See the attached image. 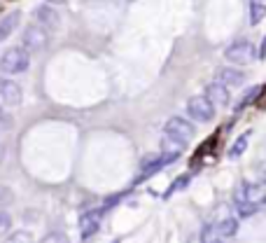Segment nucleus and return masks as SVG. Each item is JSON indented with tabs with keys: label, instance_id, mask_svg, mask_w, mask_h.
<instances>
[{
	"label": "nucleus",
	"instance_id": "nucleus-3",
	"mask_svg": "<svg viewBox=\"0 0 266 243\" xmlns=\"http://www.w3.org/2000/svg\"><path fill=\"white\" fill-rule=\"evenodd\" d=\"M254 47L245 40H238V42H231L229 47L224 49V59L231 63V66H247L254 61Z\"/></svg>",
	"mask_w": 266,
	"mask_h": 243
},
{
	"label": "nucleus",
	"instance_id": "nucleus-25",
	"mask_svg": "<svg viewBox=\"0 0 266 243\" xmlns=\"http://www.w3.org/2000/svg\"><path fill=\"white\" fill-rule=\"evenodd\" d=\"M5 84H7V80L3 77V75H0V94H3V89H5Z\"/></svg>",
	"mask_w": 266,
	"mask_h": 243
},
{
	"label": "nucleus",
	"instance_id": "nucleus-1",
	"mask_svg": "<svg viewBox=\"0 0 266 243\" xmlns=\"http://www.w3.org/2000/svg\"><path fill=\"white\" fill-rule=\"evenodd\" d=\"M28 66H31V52L26 47H12L0 56V73L5 75L26 73Z\"/></svg>",
	"mask_w": 266,
	"mask_h": 243
},
{
	"label": "nucleus",
	"instance_id": "nucleus-20",
	"mask_svg": "<svg viewBox=\"0 0 266 243\" xmlns=\"http://www.w3.org/2000/svg\"><path fill=\"white\" fill-rule=\"evenodd\" d=\"M259 91H261V87H252V91H247L243 98H240V103H238V110H243L247 105V103H252L257 96H259Z\"/></svg>",
	"mask_w": 266,
	"mask_h": 243
},
{
	"label": "nucleus",
	"instance_id": "nucleus-21",
	"mask_svg": "<svg viewBox=\"0 0 266 243\" xmlns=\"http://www.w3.org/2000/svg\"><path fill=\"white\" fill-rule=\"evenodd\" d=\"M10 227H12V217L7 215L5 210H0V236H3V234H7V231H10Z\"/></svg>",
	"mask_w": 266,
	"mask_h": 243
},
{
	"label": "nucleus",
	"instance_id": "nucleus-23",
	"mask_svg": "<svg viewBox=\"0 0 266 243\" xmlns=\"http://www.w3.org/2000/svg\"><path fill=\"white\" fill-rule=\"evenodd\" d=\"M259 178H261V182H266V164L259 166Z\"/></svg>",
	"mask_w": 266,
	"mask_h": 243
},
{
	"label": "nucleus",
	"instance_id": "nucleus-12",
	"mask_svg": "<svg viewBox=\"0 0 266 243\" xmlns=\"http://www.w3.org/2000/svg\"><path fill=\"white\" fill-rule=\"evenodd\" d=\"M0 98H3V103H7V105H19V103H21V87L7 80V84H5V89H3Z\"/></svg>",
	"mask_w": 266,
	"mask_h": 243
},
{
	"label": "nucleus",
	"instance_id": "nucleus-27",
	"mask_svg": "<svg viewBox=\"0 0 266 243\" xmlns=\"http://www.w3.org/2000/svg\"><path fill=\"white\" fill-rule=\"evenodd\" d=\"M250 5H257V3H266V0H247Z\"/></svg>",
	"mask_w": 266,
	"mask_h": 243
},
{
	"label": "nucleus",
	"instance_id": "nucleus-15",
	"mask_svg": "<svg viewBox=\"0 0 266 243\" xmlns=\"http://www.w3.org/2000/svg\"><path fill=\"white\" fill-rule=\"evenodd\" d=\"M250 136H252V131H245V134H240L238 138H236V143H233L231 150H229V157H231V159H236V157H240L245 152L247 143H250Z\"/></svg>",
	"mask_w": 266,
	"mask_h": 243
},
{
	"label": "nucleus",
	"instance_id": "nucleus-28",
	"mask_svg": "<svg viewBox=\"0 0 266 243\" xmlns=\"http://www.w3.org/2000/svg\"><path fill=\"white\" fill-rule=\"evenodd\" d=\"M0 117H3V108H0Z\"/></svg>",
	"mask_w": 266,
	"mask_h": 243
},
{
	"label": "nucleus",
	"instance_id": "nucleus-22",
	"mask_svg": "<svg viewBox=\"0 0 266 243\" xmlns=\"http://www.w3.org/2000/svg\"><path fill=\"white\" fill-rule=\"evenodd\" d=\"M7 243H31V236H28L26 231H17L12 236L7 238Z\"/></svg>",
	"mask_w": 266,
	"mask_h": 243
},
{
	"label": "nucleus",
	"instance_id": "nucleus-5",
	"mask_svg": "<svg viewBox=\"0 0 266 243\" xmlns=\"http://www.w3.org/2000/svg\"><path fill=\"white\" fill-rule=\"evenodd\" d=\"M164 134L171 136V138H177V141H182V143H189L194 138V134H196V127L191 122H187L184 117H171V119L166 122Z\"/></svg>",
	"mask_w": 266,
	"mask_h": 243
},
{
	"label": "nucleus",
	"instance_id": "nucleus-8",
	"mask_svg": "<svg viewBox=\"0 0 266 243\" xmlns=\"http://www.w3.org/2000/svg\"><path fill=\"white\" fill-rule=\"evenodd\" d=\"M33 17L45 31H56L61 26V19H59V12L54 10V5H38Z\"/></svg>",
	"mask_w": 266,
	"mask_h": 243
},
{
	"label": "nucleus",
	"instance_id": "nucleus-6",
	"mask_svg": "<svg viewBox=\"0 0 266 243\" xmlns=\"http://www.w3.org/2000/svg\"><path fill=\"white\" fill-rule=\"evenodd\" d=\"M236 201H247L257 206V208L266 206V182H261V185H240Z\"/></svg>",
	"mask_w": 266,
	"mask_h": 243
},
{
	"label": "nucleus",
	"instance_id": "nucleus-2",
	"mask_svg": "<svg viewBox=\"0 0 266 243\" xmlns=\"http://www.w3.org/2000/svg\"><path fill=\"white\" fill-rule=\"evenodd\" d=\"M47 42H49V31H45L40 24H31L21 33V47H26L28 52H35V54L47 47Z\"/></svg>",
	"mask_w": 266,
	"mask_h": 243
},
{
	"label": "nucleus",
	"instance_id": "nucleus-14",
	"mask_svg": "<svg viewBox=\"0 0 266 243\" xmlns=\"http://www.w3.org/2000/svg\"><path fill=\"white\" fill-rule=\"evenodd\" d=\"M161 145H164V155L180 157L187 143H182V141H177V138H171V136H166V134H164V143H161Z\"/></svg>",
	"mask_w": 266,
	"mask_h": 243
},
{
	"label": "nucleus",
	"instance_id": "nucleus-17",
	"mask_svg": "<svg viewBox=\"0 0 266 243\" xmlns=\"http://www.w3.org/2000/svg\"><path fill=\"white\" fill-rule=\"evenodd\" d=\"M201 243H222V236L217 234V229L215 227H205L203 229V234H201Z\"/></svg>",
	"mask_w": 266,
	"mask_h": 243
},
{
	"label": "nucleus",
	"instance_id": "nucleus-16",
	"mask_svg": "<svg viewBox=\"0 0 266 243\" xmlns=\"http://www.w3.org/2000/svg\"><path fill=\"white\" fill-rule=\"evenodd\" d=\"M266 17V3H257V5H250V24L257 26L261 19Z\"/></svg>",
	"mask_w": 266,
	"mask_h": 243
},
{
	"label": "nucleus",
	"instance_id": "nucleus-10",
	"mask_svg": "<svg viewBox=\"0 0 266 243\" xmlns=\"http://www.w3.org/2000/svg\"><path fill=\"white\" fill-rule=\"evenodd\" d=\"M21 21V14L19 12H10L0 19V42H5L12 33H17V26Z\"/></svg>",
	"mask_w": 266,
	"mask_h": 243
},
{
	"label": "nucleus",
	"instance_id": "nucleus-13",
	"mask_svg": "<svg viewBox=\"0 0 266 243\" xmlns=\"http://www.w3.org/2000/svg\"><path fill=\"white\" fill-rule=\"evenodd\" d=\"M217 229V234L219 236H224V238H229V236H233L236 231H238V220L236 217H224V220H219V224L215 227Z\"/></svg>",
	"mask_w": 266,
	"mask_h": 243
},
{
	"label": "nucleus",
	"instance_id": "nucleus-26",
	"mask_svg": "<svg viewBox=\"0 0 266 243\" xmlns=\"http://www.w3.org/2000/svg\"><path fill=\"white\" fill-rule=\"evenodd\" d=\"M61 3H66V0H49V5H61Z\"/></svg>",
	"mask_w": 266,
	"mask_h": 243
},
{
	"label": "nucleus",
	"instance_id": "nucleus-19",
	"mask_svg": "<svg viewBox=\"0 0 266 243\" xmlns=\"http://www.w3.org/2000/svg\"><path fill=\"white\" fill-rule=\"evenodd\" d=\"M236 208H238V215L240 217H250L257 213V206H252V203H247V201H236Z\"/></svg>",
	"mask_w": 266,
	"mask_h": 243
},
{
	"label": "nucleus",
	"instance_id": "nucleus-4",
	"mask_svg": "<svg viewBox=\"0 0 266 243\" xmlns=\"http://www.w3.org/2000/svg\"><path fill=\"white\" fill-rule=\"evenodd\" d=\"M187 115L194 122H210L215 117V105L205 96H191L187 101Z\"/></svg>",
	"mask_w": 266,
	"mask_h": 243
},
{
	"label": "nucleus",
	"instance_id": "nucleus-18",
	"mask_svg": "<svg viewBox=\"0 0 266 243\" xmlns=\"http://www.w3.org/2000/svg\"><path fill=\"white\" fill-rule=\"evenodd\" d=\"M40 243H68V236L63 231H49L40 238Z\"/></svg>",
	"mask_w": 266,
	"mask_h": 243
},
{
	"label": "nucleus",
	"instance_id": "nucleus-9",
	"mask_svg": "<svg viewBox=\"0 0 266 243\" xmlns=\"http://www.w3.org/2000/svg\"><path fill=\"white\" fill-rule=\"evenodd\" d=\"M217 82H222V84L229 89H236L245 82V75H243V70H238V68H219Z\"/></svg>",
	"mask_w": 266,
	"mask_h": 243
},
{
	"label": "nucleus",
	"instance_id": "nucleus-7",
	"mask_svg": "<svg viewBox=\"0 0 266 243\" xmlns=\"http://www.w3.org/2000/svg\"><path fill=\"white\" fill-rule=\"evenodd\" d=\"M205 98L215 105V108H226L229 105V101H231V96H229V87H224L222 82H208L205 84Z\"/></svg>",
	"mask_w": 266,
	"mask_h": 243
},
{
	"label": "nucleus",
	"instance_id": "nucleus-11",
	"mask_svg": "<svg viewBox=\"0 0 266 243\" xmlns=\"http://www.w3.org/2000/svg\"><path fill=\"white\" fill-rule=\"evenodd\" d=\"M101 215H103V210H91V213H87V215L82 217V222H80V227H82V238H89L96 229H98Z\"/></svg>",
	"mask_w": 266,
	"mask_h": 243
},
{
	"label": "nucleus",
	"instance_id": "nucleus-24",
	"mask_svg": "<svg viewBox=\"0 0 266 243\" xmlns=\"http://www.w3.org/2000/svg\"><path fill=\"white\" fill-rule=\"evenodd\" d=\"M259 56H261V59H264V56H266V38H264V40H261V47H259Z\"/></svg>",
	"mask_w": 266,
	"mask_h": 243
}]
</instances>
